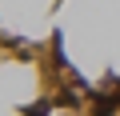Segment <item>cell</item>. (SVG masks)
Here are the masks:
<instances>
[{
  "label": "cell",
  "instance_id": "1",
  "mask_svg": "<svg viewBox=\"0 0 120 116\" xmlns=\"http://www.w3.org/2000/svg\"><path fill=\"white\" fill-rule=\"evenodd\" d=\"M52 108H48V100H40V104H28L24 108V116H48Z\"/></svg>",
  "mask_w": 120,
  "mask_h": 116
}]
</instances>
